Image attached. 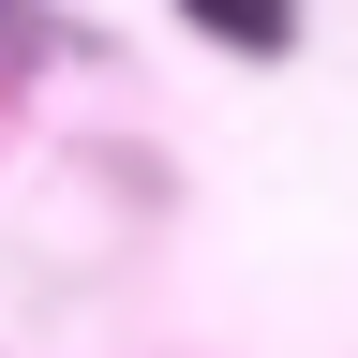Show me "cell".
Wrapping results in <instances>:
<instances>
[{"mask_svg": "<svg viewBox=\"0 0 358 358\" xmlns=\"http://www.w3.org/2000/svg\"><path fill=\"white\" fill-rule=\"evenodd\" d=\"M194 15H209L224 45H284V0H194Z\"/></svg>", "mask_w": 358, "mask_h": 358, "instance_id": "obj_1", "label": "cell"}]
</instances>
